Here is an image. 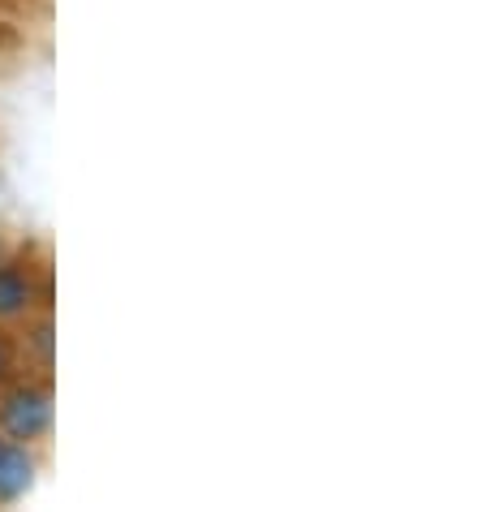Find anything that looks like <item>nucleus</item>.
I'll use <instances>...</instances> for the list:
<instances>
[{
	"instance_id": "obj_5",
	"label": "nucleus",
	"mask_w": 482,
	"mask_h": 512,
	"mask_svg": "<svg viewBox=\"0 0 482 512\" xmlns=\"http://www.w3.org/2000/svg\"><path fill=\"white\" fill-rule=\"evenodd\" d=\"M13 375V340L0 332V383H5Z\"/></svg>"
},
{
	"instance_id": "obj_1",
	"label": "nucleus",
	"mask_w": 482,
	"mask_h": 512,
	"mask_svg": "<svg viewBox=\"0 0 482 512\" xmlns=\"http://www.w3.org/2000/svg\"><path fill=\"white\" fill-rule=\"evenodd\" d=\"M0 431L9 444H35L52 431V392L48 383H13L0 396Z\"/></svg>"
},
{
	"instance_id": "obj_3",
	"label": "nucleus",
	"mask_w": 482,
	"mask_h": 512,
	"mask_svg": "<svg viewBox=\"0 0 482 512\" xmlns=\"http://www.w3.org/2000/svg\"><path fill=\"white\" fill-rule=\"evenodd\" d=\"M35 482V457L26 452V444H9L0 448V504H13L31 491Z\"/></svg>"
},
{
	"instance_id": "obj_2",
	"label": "nucleus",
	"mask_w": 482,
	"mask_h": 512,
	"mask_svg": "<svg viewBox=\"0 0 482 512\" xmlns=\"http://www.w3.org/2000/svg\"><path fill=\"white\" fill-rule=\"evenodd\" d=\"M35 306V280L22 263H0V323L26 319Z\"/></svg>"
},
{
	"instance_id": "obj_6",
	"label": "nucleus",
	"mask_w": 482,
	"mask_h": 512,
	"mask_svg": "<svg viewBox=\"0 0 482 512\" xmlns=\"http://www.w3.org/2000/svg\"><path fill=\"white\" fill-rule=\"evenodd\" d=\"M0 448H5V439H0Z\"/></svg>"
},
{
	"instance_id": "obj_4",
	"label": "nucleus",
	"mask_w": 482,
	"mask_h": 512,
	"mask_svg": "<svg viewBox=\"0 0 482 512\" xmlns=\"http://www.w3.org/2000/svg\"><path fill=\"white\" fill-rule=\"evenodd\" d=\"M26 345L35 349V358H39V362L52 366V319H39V323L31 327V336H26Z\"/></svg>"
}]
</instances>
